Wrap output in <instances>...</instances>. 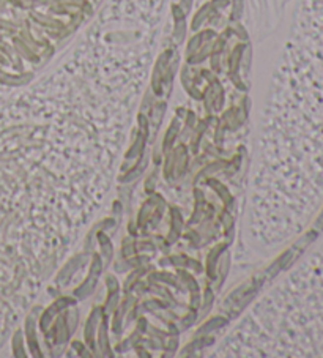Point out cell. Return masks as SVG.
Wrapping results in <instances>:
<instances>
[{"label": "cell", "instance_id": "cell-1", "mask_svg": "<svg viewBox=\"0 0 323 358\" xmlns=\"http://www.w3.org/2000/svg\"><path fill=\"white\" fill-rule=\"evenodd\" d=\"M317 226H319V227H323V215L320 216V221H317Z\"/></svg>", "mask_w": 323, "mask_h": 358}]
</instances>
